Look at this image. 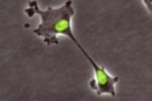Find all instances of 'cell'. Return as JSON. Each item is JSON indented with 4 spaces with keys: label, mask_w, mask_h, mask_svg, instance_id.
<instances>
[{
    "label": "cell",
    "mask_w": 152,
    "mask_h": 101,
    "mask_svg": "<svg viewBox=\"0 0 152 101\" xmlns=\"http://www.w3.org/2000/svg\"><path fill=\"white\" fill-rule=\"evenodd\" d=\"M28 4L29 7L25 11L28 16L37 13L41 18V23L33 32L43 38L48 45L58 44L57 36L60 34L68 36L73 41L76 39L71 28V18L74 14L72 1H66L63 6L57 8L49 7L45 11L39 8L36 1H29Z\"/></svg>",
    "instance_id": "obj_1"
}]
</instances>
